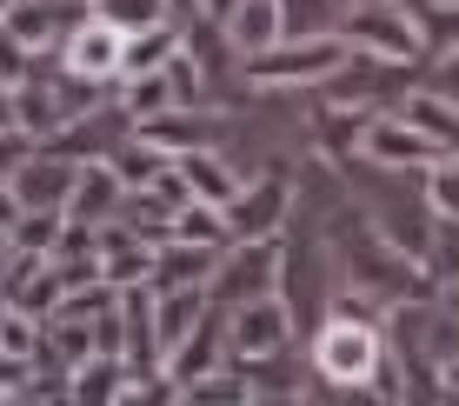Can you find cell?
<instances>
[{"label": "cell", "instance_id": "6da1fadb", "mask_svg": "<svg viewBox=\"0 0 459 406\" xmlns=\"http://www.w3.org/2000/svg\"><path fill=\"white\" fill-rule=\"evenodd\" d=\"M313 367L326 373L333 386H367L379 367V333L367 320H326L320 326V340H313Z\"/></svg>", "mask_w": 459, "mask_h": 406}, {"label": "cell", "instance_id": "7a4b0ae2", "mask_svg": "<svg viewBox=\"0 0 459 406\" xmlns=\"http://www.w3.org/2000/svg\"><path fill=\"white\" fill-rule=\"evenodd\" d=\"M346 40L367 47L379 60H420L426 47L413 34V13L406 7H386V0H367V7H346Z\"/></svg>", "mask_w": 459, "mask_h": 406}, {"label": "cell", "instance_id": "3957f363", "mask_svg": "<svg viewBox=\"0 0 459 406\" xmlns=\"http://www.w3.org/2000/svg\"><path fill=\"white\" fill-rule=\"evenodd\" d=\"M346 47L340 34H320V40H299V47H266L253 54V81H333L346 67Z\"/></svg>", "mask_w": 459, "mask_h": 406}, {"label": "cell", "instance_id": "277c9868", "mask_svg": "<svg viewBox=\"0 0 459 406\" xmlns=\"http://www.w3.org/2000/svg\"><path fill=\"white\" fill-rule=\"evenodd\" d=\"M273 287H280V246H273V240H240V246L213 267V293H220V300H233V307L266 300Z\"/></svg>", "mask_w": 459, "mask_h": 406}, {"label": "cell", "instance_id": "5b68a950", "mask_svg": "<svg viewBox=\"0 0 459 406\" xmlns=\"http://www.w3.org/2000/svg\"><path fill=\"white\" fill-rule=\"evenodd\" d=\"M227 347L240 353V360H266V353H280V347H287V307H280V293H266V300L233 307Z\"/></svg>", "mask_w": 459, "mask_h": 406}, {"label": "cell", "instance_id": "8992f818", "mask_svg": "<svg viewBox=\"0 0 459 406\" xmlns=\"http://www.w3.org/2000/svg\"><path fill=\"white\" fill-rule=\"evenodd\" d=\"M120 54H126V34L114 21H100V13H87V21L74 27V40H67V67L81 73V81H107V73H120Z\"/></svg>", "mask_w": 459, "mask_h": 406}, {"label": "cell", "instance_id": "52a82bcc", "mask_svg": "<svg viewBox=\"0 0 459 406\" xmlns=\"http://www.w3.org/2000/svg\"><path fill=\"white\" fill-rule=\"evenodd\" d=\"M220 213H227V233H233V240H273V227L287 220V186H280V180L240 186V194H233V207H220Z\"/></svg>", "mask_w": 459, "mask_h": 406}, {"label": "cell", "instance_id": "ba28073f", "mask_svg": "<svg viewBox=\"0 0 459 406\" xmlns=\"http://www.w3.org/2000/svg\"><path fill=\"white\" fill-rule=\"evenodd\" d=\"M359 153L379 167H433V140H426L420 127H406V120H367L359 127Z\"/></svg>", "mask_w": 459, "mask_h": 406}, {"label": "cell", "instance_id": "9c48e42d", "mask_svg": "<svg viewBox=\"0 0 459 406\" xmlns=\"http://www.w3.org/2000/svg\"><path fill=\"white\" fill-rule=\"evenodd\" d=\"M287 34V13H280V0H240V7L227 13V40L240 47V54H266V47H280Z\"/></svg>", "mask_w": 459, "mask_h": 406}, {"label": "cell", "instance_id": "30bf717a", "mask_svg": "<svg viewBox=\"0 0 459 406\" xmlns=\"http://www.w3.org/2000/svg\"><path fill=\"white\" fill-rule=\"evenodd\" d=\"M126 200V186L114 180V167H87L81 180H74V194H67V220H107Z\"/></svg>", "mask_w": 459, "mask_h": 406}, {"label": "cell", "instance_id": "8fae6325", "mask_svg": "<svg viewBox=\"0 0 459 406\" xmlns=\"http://www.w3.org/2000/svg\"><path fill=\"white\" fill-rule=\"evenodd\" d=\"M93 13L114 21L126 40H134V34H160V27H167V0H93Z\"/></svg>", "mask_w": 459, "mask_h": 406}, {"label": "cell", "instance_id": "7c38bea8", "mask_svg": "<svg viewBox=\"0 0 459 406\" xmlns=\"http://www.w3.org/2000/svg\"><path fill=\"white\" fill-rule=\"evenodd\" d=\"M426 207H439L446 220H459V160H433L426 167Z\"/></svg>", "mask_w": 459, "mask_h": 406}, {"label": "cell", "instance_id": "4fadbf2b", "mask_svg": "<svg viewBox=\"0 0 459 406\" xmlns=\"http://www.w3.org/2000/svg\"><path fill=\"white\" fill-rule=\"evenodd\" d=\"M114 393H120V373H114V360H87L81 386H74V400H81V406H114Z\"/></svg>", "mask_w": 459, "mask_h": 406}, {"label": "cell", "instance_id": "5bb4252c", "mask_svg": "<svg viewBox=\"0 0 459 406\" xmlns=\"http://www.w3.org/2000/svg\"><path fill=\"white\" fill-rule=\"evenodd\" d=\"M439 100H453V107H459V47L446 54V67H439Z\"/></svg>", "mask_w": 459, "mask_h": 406}, {"label": "cell", "instance_id": "9a60e30c", "mask_svg": "<svg viewBox=\"0 0 459 406\" xmlns=\"http://www.w3.org/2000/svg\"><path fill=\"white\" fill-rule=\"evenodd\" d=\"M453 314H459V287H453Z\"/></svg>", "mask_w": 459, "mask_h": 406}, {"label": "cell", "instance_id": "2e32d148", "mask_svg": "<svg viewBox=\"0 0 459 406\" xmlns=\"http://www.w3.org/2000/svg\"><path fill=\"white\" fill-rule=\"evenodd\" d=\"M346 7H367V0H346Z\"/></svg>", "mask_w": 459, "mask_h": 406}, {"label": "cell", "instance_id": "e0dca14e", "mask_svg": "<svg viewBox=\"0 0 459 406\" xmlns=\"http://www.w3.org/2000/svg\"><path fill=\"white\" fill-rule=\"evenodd\" d=\"M446 406H459V393H453V400H446Z\"/></svg>", "mask_w": 459, "mask_h": 406}, {"label": "cell", "instance_id": "ac0fdd59", "mask_svg": "<svg viewBox=\"0 0 459 406\" xmlns=\"http://www.w3.org/2000/svg\"><path fill=\"white\" fill-rule=\"evenodd\" d=\"M0 7H13V0H0Z\"/></svg>", "mask_w": 459, "mask_h": 406}]
</instances>
